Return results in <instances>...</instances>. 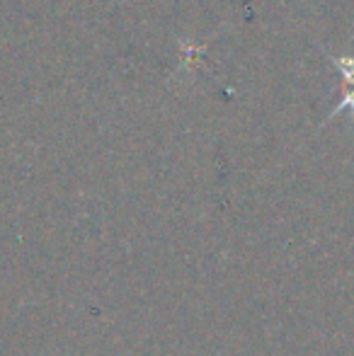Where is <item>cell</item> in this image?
I'll list each match as a JSON object with an SVG mask.
<instances>
[{"mask_svg": "<svg viewBox=\"0 0 354 356\" xmlns=\"http://www.w3.org/2000/svg\"><path fill=\"white\" fill-rule=\"evenodd\" d=\"M342 90H345V97H342V102L335 104V109L330 112V117L345 112V109H352V114H354V85H342Z\"/></svg>", "mask_w": 354, "mask_h": 356, "instance_id": "cell-1", "label": "cell"}]
</instances>
